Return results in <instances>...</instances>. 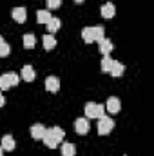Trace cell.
<instances>
[{
	"label": "cell",
	"mask_w": 154,
	"mask_h": 156,
	"mask_svg": "<svg viewBox=\"0 0 154 156\" xmlns=\"http://www.w3.org/2000/svg\"><path fill=\"white\" fill-rule=\"evenodd\" d=\"M0 156H4V149L2 147H0Z\"/></svg>",
	"instance_id": "obj_26"
},
{
	"label": "cell",
	"mask_w": 154,
	"mask_h": 156,
	"mask_svg": "<svg viewBox=\"0 0 154 156\" xmlns=\"http://www.w3.org/2000/svg\"><path fill=\"white\" fill-rule=\"evenodd\" d=\"M91 129V123H89V118H76L75 122V131L78 134H87Z\"/></svg>",
	"instance_id": "obj_5"
},
{
	"label": "cell",
	"mask_w": 154,
	"mask_h": 156,
	"mask_svg": "<svg viewBox=\"0 0 154 156\" xmlns=\"http://www.w3.org/2000/svg\"><path fill=\"white\" fill-rule=\"evenodd\" d=\"M123 71H125V66L123 64H120V62H113V67H111V76H114V78H118V76H121L123 75Z\"/></svg>",
	"instance_id": "obj_15"
},
{
	"label": "cell",
	"mask_w": 154,
	"mask_h": 156,
	"mask_svg": "<svg viewBox=\"0 0 154 156\" xmlns=\"http://www.w3.org/2000/svg\"><path fill=\"white\" fill-rule=\"evenodd\" d=\"M45 89L49 93H58L60 91V80L56 76H47L45 78Z\"/></svg>",
	"instance_id": "obj_7"
},
{
	"label": "cell",
	"mask_w": 154,
	"mask_h": 156,
	"mask_svg": "<svg viewBox=\"0 0 154 156\" xmlns=\"http://www.w3.org/2000/svg\"><path fill=\"white\" fill-rule=\"evenodd\" d=\"M93 33H94V40L96 42H100V40H103V33H105V29L102 27V26H96V27H93Z\"/></svg>",
	"instance_id": "obj_23"
},
{
	"label": "cell",
	"mask_w": 154,
	"mask_h": 156,
	"mask_svg": "<svg viewBox=\"0 0 154 156\" xmlns=\"http://www.w3.org/2000/svg\"><path fill=\"white\" fill-rule=\"evenodd\" d=\"M11 53V47H9V44H5V40L0 37V56H7Z\"/></svg>",
	"instance_id": "obj_22"
},
{
	"label": "cell",
	"mask_w": 154,
	"mask_h": 156,
	"mask_svg": "<svg viewBox=\"0 0 154 156\" xmlns=\"http://www.w3.org/2000/svg\"><path fill=\"white\" fill-rule=\"evenodd\" d=\"M44 134H45V127H44V125L35 123V125L31 127V136H33L35 140H42V138H44Z\"/></svg>",
	"instance_id": "obj_13"
},
{
	"label": "cell",
	"mask_w": 154,
	"mask_h": 156,
	"mask_svg": "<svg viewBox=\"0 0 154 156\" xmlns=\"http://www.w3.org/2000/svg\"><path fill=\"white\" fill-rule=\"evenodd\" d=\"M20 78H24L26 82H33L35 80V69L31 66H24L20 71Z\"/></svg>",
	"instance_id": "obj_12"
},
{
	"label": "cell",
	"mask_w": 154,
	"mask_h": 156,
	"mask_svg": "<svg viewBox=\"0 0 154 156\" xmlns=\"http://www.w3.org/2000/svg\"><path fill=\"white\" fill-rule=\"evenodd\" d=\"M120 107H121V102H120L116 96H111V98L107 100V104H105V111H109L111 115L120 113Z\"/></svg>",
	"instance_id": "obj_6"
},
{
	"label": "cell",
	"mask_w": 154,
	"mask_h": 156,
	"mask_svg": "<svg viewBox=\"0 0 154 156\" xmlns=\"http://www.w3.org/2000/svg\"><path fill=\"white\" fill-rule=\"evenodd\" d=\"M4 104H5V98H4V94L0 93V107H4Z\"/></svg>",
	"instance_id": "obj_25"
},
{
	"label": "cell",
	"mask_w": 154,
	"mask_h": 156,
	"mask_svg": "<svg viewBox=\"0 0 154 156\" xmlns=\"http://www.w3.org/2000/svg\"><path fill=\"white\" fill-rule=\"evenodd\" d=\"M35 44H37V38H35V35H31V33L24 35V45H26L27 49H33V47H35Z\"/></svg>",
	"instance_id": "obj_21"
},
{
	"label": "cell",
	"mask_w": 154,
	"mask_h": 156,
	"mask_svg": "<svg viewBox=\"0 0 154 156\" xmlns=\"http://www.w3.org/2000/svg\"><path fill=\"white\" fill-rule=\"evenodd\" d=\"M64 131L60 127H51V129H45V134H44V144L49 147V149H54L62 140H64Z\"/></svg>",
	"instance_id": "obj_1"
},
{
	"label": "cell",
	"mask_w": 154,
	"mask_h": 156,
	"mask_svg": "<svg viewBox=\"0 0 154 156\" xmlns=\"http://www.w3.org/2000/svg\"><path fill=\"white\" fill-rule=\"evenodd\" d=\"M105 115V105L102 104H94V102H89L85 104V118H98Z\"/></svg>",
	"instance_id": "obj_3"
},
{
	"label": "cell",
	"mask_w": 154,
	"mask_h": 156,
	"mask_svg": "<svg viewBox=\"0 0 154 156\" xmlns=\"http://www.w3.org/2000/svg\"><path fill=\"white\" fill-rule=\"evenodd\" d=\"M82 38L85 44H91L94 42V33H93V27H83L82 29Z\"/></svg>",
	"instance_id": "obj_19"
},
{
	"label": "cell",
	"mask_w": 154,
	"mask_h": 156,
	"mask_svg": "<svg viewBox=\"0 0 154 156\" xmlns=\"http://www.w3.org/2000/svg\"><path fill=\"white\" fill-rule=\"evenodd\" d=\"M51 18H53V16H51L49 9H40V11H37V20H38V24H47Z\"/></svg>",
	"instance_id": "obj_17"
},
{
	"label": "cell",
	"mask_w": 154,
	"mask_h": 156,
	"mask_svg": "<svg viewBox=\"0 0 154 156\" xmlns=\"http://www.w3.org/2000/svg\"><path fill=\"white\" fill-rule=\"evenodd\" d=\"M44 49L45 51H53L54 47H56V38L53 37V35H44Z\"/></svg>",
	"instance_id": "obj_14"
},
{
	"label": "cell",
	"mask_w": 154,
	"mask_h": 156,
	"mask_svg": "<svg viewBox=\"0 0 154 156\" xmlns=\"http://www.w3.org/2000/svg\"><path fill=\"white\" fill-rule=\"evenodd\" d=\"M47 31H49V35H54L58 29H60V26H62V22H60V18H51L47 24Z\"/></svg>",
	"instance_id": "obj_16"
},
{
	"label": "cell",
	"mask_w": 154,
	"mask_h": 156,
	"mask_svg": "<svg viewBox=\"0 0 154 156\" xmlns=\"http://www.w3.org/2000/svg\"><path fill=\"white\" fill-rule=\"evenodd\" d=\"M113 62H114V60H113L111 56H103V58H102V71H103V73H109L111 67H113Z\"/></svg>",
	"instance_id": "obj_20"
},
{
	"label": "cell",
	"mask_w": 154,
	"mask_h": 156,
	"mask_svg": "<svg viewBox=\"0 0 154 156\" xmlns=\"http://www.w3.org/2000/svg\"><path fill=\"white\" fill-rule=\"evenodd\" d=\"M47 2V7L49 9H58L62 5V0H45Z\"/></svg>",
	"instance_id": "obj_24"
},
{
	"label": "cell",
	"mask_w": 154,
	"mask_h": 156,
	"mask_svg": "<svg viewBox=\"0 0 154 156\" xmlns=\"http://www.w3.org/2000/svg\"><path fill=\"white\" fill-rule=\"evenodd\" d=\"M102 16L103 18H107V20H111L113 16L116 15V7H114V4H111V2H107V4H103L102 5Z\"/></svg>",
	"instance_id": "obj_10"
},
{
	"label": "cell",
	"mask_w": 154,
	"mask_h": 156,
	"mask_svg": "<svg viewBox=\"0 0 154 156\" xmlns=\"http://www.w3.org/2000/svg\"><path fill=\"white\" fill-rule=\"evenodd\" d=\"M20 80L22 78H20V75H16V73H4V75H0V91H7L9 87L18 85Z\"/></svg>",
	"instance_id": "obj_2"
},
{
	"label": "cell",
	"mask_w": 154,
	"mask_h": 156,
	"mask_svg": "<svg viewBox=\"0 0 154 156\" xmlns=\"http://www.w3.org/2000/svg\"><path fill=\"white\" fill-rule=\"evenodd\" d=\"M114 129V122H113V118L111 116H100L98 118V133L100 134H107V133H111Z\"/></svg>",
	"instance_id": "obj_4"
},
{
	"label": "cell",
	"mask_w": 154,
	"mask_h": 156,
	"mask_svg": "<svg viewBox=\"0 0 154 156\" xmlns=\"http://www.w3.org/2000/svg\"><path fill=\"white\" fill-rule=\"evenodd\" d=\"M13 20L18 22V24H24L27 20V11L26 7H15L13 9Z\"/></svg>",
	"instance_id": "obj_9"
},
{
	"label": "cell",
	"mask_w": 154,
	"mask_h": 156,
	"mask_svg": "<svg viewBox=\"0 0 154 156\" xmlns=\"http://www.w3.org/2000/svg\"><path fill=\"white\" fill-rule=\"evenodd\" d=\"M98 44H100V51H102V55H103V56H111L113 42H111V40H107V38H103V40H100Z\"/></svg>",
	"instance_id": "obj_11"
},
{
	"label": "cell",
	"mask_w": 154,
	"mask_h": 156,
	"mask_svg": "<svg viewBox=\"0 0 154 156\" xmlns=\"http://www.w3.org/2000/svg\"><path fill=\"white\" fill-rule=\"evenodd\" d=\"M0 147H2L4 151H15V147H16V142H15V138H13L11 134H5V136H2Z\"/></svg>",
	"instance_id": "obj_8"
},
{
	"label": "cell",
	"mask_w": 154,
	"mask_h": 156,
	"mask_svg": "<svg viewBox=\"0 0 154 156\" xmlns=\"http://www.w3.org/2000/svg\"><path fill=\"white\" fill-rule=\"evenodd\" d=\"M75 2H78V4H82V2H83V0H75Z\"/></svg>",
	"instance_id": "obj_27"
},
{
	"label": "cell",
	"mask_w": 154,
	"mask_h": 156,
	"mask_svg": "<svg viewBox=\"0 0 154 156\" xmlns=\"http://www.w3.org/2000/svg\"><path fill=\"white\" fill-rule=\"evenodd\" d=\"M75 154H76L75 144H69V142L62 144V156H75Z\"/></svg>",
	"instance_id": "obj_18"
}]
</instances>
